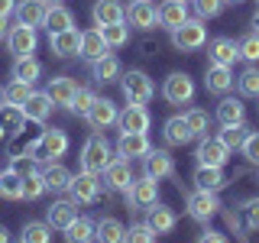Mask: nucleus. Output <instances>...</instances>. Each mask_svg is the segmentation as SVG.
Here are the masks:
<instances>
[{
    "mask_svg": "<svg viewBox=\"0 0 259 243\" xmlns=\"http://www.w3.org/2000/svg\"><path fill=\"white\" fill-rule=\"evenodd\" d=\"M91 71H94V81H101V85L117 81V78H120V59L107 52V55H101L97 62H91Z\"/></svg>",
    "mask_w": 259,
    "mask_h": 243,
    "instance_id": "473e14b6",
    "label": "nucleus"
},
{
    "mask_svg": "<svg viewBox=\"0 0 259 243\" xmlns=\"http://www.w3.org/2000/svg\"><path fill=\"white\" fill-rule=\"evenodd\" d=\"M253 26H256V32H259V10H256V16H253Z\"/></svg>",
    "mask_w": 259,
    "mask_h": 243,
    "instance_id": "bf43d9fd",
    "label": "nucleus"
},
{
    "mask_svg": "<svg viewBox=\"0 0 259 243\" xmlns=\"http://www.w3.org/2000/svg\"><path fill=\"white\" fill-rule=\"evenodd\" d=\"M0 198L20 201L23 198V175H16L13 169H4V172H0Z\"/></svg>",
    "mask_w": 259,
    "mask_h": 243,
    "instance_id": "c9c22d12",
    "label": "nucleus"
},
{
    "mask_svg": "<svg viewBox=\"0 0 259 243\" xmlns=\"http://www.w3.org/2000/svg\"><path fill=\"white\" fill-rule=\"evenodd\" d=\"M4 133H7V130H4V127H0V140H4Z\"/></svg>",
    "mask_w": 259,
    "mask_h": 243,
    "instance_id": "e2e57ef3",
    "label": "nucleus"
},
{
    "mask_svg": "<svg viewBox=\"0 0 259 243\" xmlns=\"http://www.w3.org/2000/svg\"><path fill=\"white\" fill-rule=\"evenodd\" d=\"M10 169H13L16 175L26 178V175H32V172H39V159L29 156V152H26V156H13V159H10Z\"/></svg>",
    "mask_w": 259,
    "mask_h": 243,
    "instance_id": "8fccbe9b",
    "label": "nucleus"
},
{
    "mask_svg": "<svg viewBox=\"0 0 259 243\" xmlns=\"http://www.w3.org/2000/svg\"><path fill=\"white\" fill-rule=\"evenodd\" d=\"M224 4H243V0H224Z\"/></svg>",
    "mask_w": 259,
    "mask_h": 243,
    "instance_id": "680f3d73",
    "label": "nucleus"
},
{
    "mask_svg": "<svg viewBox=\"0 0 259 243\" xmlns=\"http://www.w3.org/2000/svg\"><path fill=\"white\" fill-rule=\"evenodd\" d=\"M16 10V0H0V16H10Z\"/></svg>",
    "mask_w": 259,
    "mask_h": 243,
    "instance_id": "6e6d98bb",
    "label": "nucleus"
},
{
    "mask_svg": "<svg viewBox=\"0 0 259 243\" xmlns=\"http://www.w3.org/2000/svg\"><path fill=\"white\" fill-rule=\"evenodd\" d=\"M123 243H156V230H152L149 224H136V227L126 230Z\"/></svg>",
    "mask_w": 259,
    "mask_h": 243,
    "instance_id": "09e8293b",
    "label": "nucleus"
},
{
    "mask_svg": "<svg viewBox=\"0 0 259 243\" xmlns=\"http://www.w3.org/2000/svg\"><path fill=\"white\" fill-rule=\"evenodd\" d=\"M162 136H165L168 146H185V143L194 140V133L188 130L185 117H168V120H165V130H162Z\"/></svg>",
    "mask_w": 259,
    "mask_h": 243,
    "instance_id": "c756f323",
    "label": "nucleus"
},
{
    "mask_svg": "<svg viewBox=\"0 0 259 243\" xmlns=\"http://www.w3.org/2000/svg\"><path fill=\"white\" fill-rule=\"evenodd\" d=\"M240 59H246V62H259V32H249V36H243L240 43Z\"/></svg>",
    "mask_w": 259,
    "mask_h": 243,
    "instance_id": "de8ad7c7",
    "label": "nucleus"
},
{
    "mask_svg": "<svg viewBox=\"0 0 259 243\" xmlns=\"http://www.w3.org/2000/svg\"><path fill=\"white\" fill-rule=\"evenodd\" d=\"M29 120L23 107H16V104H0V127L7 130V133H16V130H23Z\"/></svg>",
    "mask_w": 259,
    "mask_h": 243,
    "instance_id": "f704fd0d",
    "label": "nucleus"
},
{
    "mask_svg": "<svg viewBox=\"0 0 259 243\" xmlns=\"http://www.w3.org/2000/svg\"><path fill=\"white\" fill-rule=\"evenodd\" d=\"M75 91H78V85L71 78H52L49 81V88H46V94L52 97V104L55 107H71V97H75Z\"/></svg>",
    "mask_w": 259,
    "mask_h": 243,
    "instance_id": "393cba45",
    "label": "nucleus"
},
{
    "mask_svg": "<svg viewBox=\"0 0 259 243\" xmlns=\"http://www.w3.org/2000/svg\"><path fill=\"white\" fill-rule=\"evenodd\" d=\"M32 94V85L29 81H10V85L4 88V104H16V107H23L26 104V97Z\"/></svg>",
    "mask_w": 259,
    "mask_h": 243,
    "instance_id": "ea45409f",
    "label": "nucleus"
},
{
    "mask_svg": "<svg viewBox=\"0 0 259 243\" xmlns=\"http://www.w3.org/2000/svg\"><path fill=\"white\" fill-rule=\"evenodd\" d=\"M243 214H246V227L249 230H259V198H253L246 208H243Z\"/></svg>",
    "mask_w": 259,
    "mask_h": 243,
    "instance_id": "864d4df0",
    "label": "nucleus"
},
{
    "mask_svg": "<svg viewBox=\"0 0 259 243\" xmlns=\"http://www.w3.org/2000/svg\"><path fill=\"white\" fill-rule=\"evenodd\" d=\"M46 10H49L46 0H23V4H16V20H20L23 26L36 29V26L46 23Z\"/></svg>",
    "mask_w": 259,
    "mask_h": 243,
    "instance_id": "4be33fe9",
    "label": "nucleus"
},
{
    "mask_svg": "<svg viewBox=\"0 0 259 243\" xmlns=\"http://www.w3.org/2000/svg\"><path fill=\"white\" fill-rule=\"evenodd\" d=\"M246 127H243V124H233V127H224L221 130V136H217V140H221L224 146H227V149H240V146H243V140H246Z\"/></svg>",
    "mask_w": 259,
    "mask_h": 243,
    "instance_id": "79ce46f5",
    "label": "nucleus"
},
{
    "mask_svg": "<svg viewBox=\"0 0 259 243\" xmlns=\"http://www.w3.org/2000/svg\"><path fill=\"white\" fill-rule=\"evenodd\" d=\"M94 101H97V94L94 91H88V88H78L75 97H71V113H78V117H88V110L94 107Z\"/></svg>",
    "mask_w": 259,
    "mask_h": 243,
    "instance_id": "49530a36",
    "label": "nucleus"
},
{
    "mask_svg": "<svg viewBox=\"0 0 259 243\" xmlns=\"http://www.w3.org/2000/svg\"><path fill=\"white\" fill-rule=\"evenodd\" d=\"M42 26L49 29V36H55V32H65V29H71L75 26V16H71L68 7H62V4H52L46 10V23Z\"/></svg>",
    "mask_w": 259,
    "mask_h": 243,
    "instance_id": "a878e982",
    "label": "nucleus"
},
{
    "mask_svg": "<svg viewBox=\"0 0 259 243\" xmlns=\"http://www.w3.org/2000/svg\"><path fill=\"white\" fill-rule=\"evenodd\" d=\"M36 29L23 26V23H16V26L7 32V46H10V52L16 55V59H23V55H32L36 52Z\"/></svg>",
    "mask_w": 259,
    "mask_h": 243,
    "instance_id": "9b49d317",
    "label": "nucleus"
},
{
    "mask_svg": "<svg viewBox=\"0 0 259 243\" xmlns=\"http://www.w3.org/2000/svg\"><path fill=\"white\" fill-rule=\"evenodd\" d=\"M94 26L104 29V26H113V23H123L126 20V7L120 0H94Z\"/></svg>",
    "mask_w": 259,
    "mask_h": 243,
    "instance_id": "9d476101",
    "label": "nucleus"
},
{
    "mask_svg": "<svg viewBox=\"0 0 259 243\" xmlns=\"http://www.w3.org/2000/svg\"><path fill=\"white\" fill-rule=\"evenodd\" d=\"M217 120H221V127L243 124V120H246V107H243L237 97H224V101L217 104Z\"/></svg>",
    "mask_w": 259,
    "mask_h": 243,
    "instance_id": "7c9ffc66",
    "label": "nucleus"
},
{
    "mask_svg": "<svg viewBox=\"0 0 259 243\" xmlns=\"http://www.w3.org/2000/svg\"><path fill=\"white\" fill-rule=\"evenodd\" d=\"M227 185V175L221 166H198V172H194V188L201 191H221Z\"/></svg>",
    "mask_w": 259,
    "mask_h": 243,
    "instance_id": "b1692460",
    "label": "nucleus"
},
{
    "mask_svg": "<svg viewBox=\"0 0 259 243\" xmlns=\"http://www.w3.org/2000/svg\"><path fill=\"white\" fill-rule=\"evenodd\" d=\"M198 166H227V159H230V149L217 140V136H201V146H198Z\"/></svg>",
    "mask_w": 259,
    "mask_h": 243,
    "instance_id": "1a4fd4ad",
    "label": "nucleus"
},
{
    "mask_svg": "<svg viewBox=\"0 0 259 243\" xmlns=\"http://www.w3.org/2000/svg\"><path fill=\"white\" fill-rule=\"evenodd\" d=\"M0 243H10V233H7V227H0Z\"/></svg>",
    "mask_w": 259,
    "mask_h": 243,
    "instance_id": "13d9d810",
    "label": "nucleus"
},
{
    "mask_svg": "<svg viewBox=\"0 0 259 243\" xmlns=\"http://www.w3.org/2000/svg\"><path fill=\"white\" fill-rule=\"evenodd\" d=\"M110 162H113V156H110V143L104 140L101 133L88 136L84 149H81V169H84V172H94V175H104V169H107Z\"/></svg>",
    "mask_w": 259,
    "mask_h": 243,
    "instance_id": "f257e3e1",
    "label": "nucleus"
},
{
    "mask_svg": "<svg viewBox=\"0 0 259 243\" xmlns=\"http://www.w3.org/2000/svg\"><path fill=\"white\" fill-rule=\"evenodd\" d=\"M65 240L68 243H91L94 240V221H88V217L71 221L68 227H65Z\"/></svg>",
    "mask_w": 259,
    "mask_h": 243,
    "instance_id": "4c0bfd02",
    "label": "nucleus"
},
{
    "mask_svg": "<svg viewBox=\"0 0 259 243\" xmlns=\"http://www.w3.org/2000/svg\"><path fill=\"white\" fill-rule=\"evenodd\" d=\"M126 205L133 211H149L159 205V178L152 175H143V178H133V185L126 188Z\"/></svg>",
    "mask_w": 259,
    "mask_h": 243,
    "instance_id": "f03ea898",
    "label": "nucleus"
},
{
    "mask_svg": "<svg viewBox=\"0 0 259 243\" xmlns=\"http://www.w3.org/2000/svg\"><path fill=\"white\" fill-rule=\"evenodd\" d=\"M7 32H10L7 29V16H0V36H7Z\"/></svg>",
    "mask_w": 259,
    "mask_h": 243,
    "instance_id": "4d7b16f0",
    "label": "nucleus"
},
{
    "mask_svg": "<svg viewBox=\"0 0 259 243\" xmlns=\"http://www.w3.org/2000/svg\"><path fill=\"white\" fill-rule=\"evenodd\" d=\"M185 20H188V7H185V0H162V4H159V26H165L168 32L178 29Z\"/></svg>",
    "mask_w": 259,
    "mask_h": 243,
    "instance_id": "412c9836",
    "label": "nucleus"
},
{
    "mask_svg": "<svg viewBox=\"0 0 259 243\" xmlns=\"http://www.w3.org/2000/svg\"><path fill=\"white\" fill-rule=\"evenodd\" d=\"M20 240L23 243H52V227H49V221H26Z\"/></svg>",
    "mask_w": 259,
    "mask_h": 243,
    "instance_id": "58836bf2",
    "label": "nucleus"
},
{
    "mask_svg": "<svg viewBox=\"0 0 259 243\" xmlns=\"http://www.w3.org/2000/svg\"><path fill=\"white\" fill-rule=\"evenodd\" d=\"M39 75H42V65H39L36 55H23V59L13 62V78L16 81H29V85H32Z\"/></svg>",
    "mask_w": 259,
    "mask_h": 243,
    "instance_id": "e433bc0d",
    "label": "nucleus"
},
{
    "mask_svg": "<svg viewBox=\"0 0 259 243\" xmlns=\"http://www.w3.org/2000/svg\"><path fill=\"white\" fill-rule=\"evenodd\" d=\"M126 237V227L117 221V217H101L94 224V240L97 243H123Z\"/></svg>",
    "mask_w": 259,
    "mask_h": 243,
    "instance_id": "bb28decb",
    "label": "nucleus"
},
{
    "mask_svg": "<svg viewBox=\"0 0 259 243\" xmlns=\"http://www.w3.org/2000/svg\"><path fill=\"white\" fill-rule=\"evenodd\" d=\"M204 85H207L210 94H227L233 88V68L230 65H207Z\"/></svg>",
    "mask_w": 259,
    "mask_h": 243,
    "instance_id": "5701e85b",
    "label": "nucleus"
},
{
    "mask_svg": "<svg viewBox=\"0 0 259 243\" xmlns=\"http://www.w3.org/2000/svg\"><path fill=\"white\" fill-rule=\"evenodd\" d=\"M104 182H107V188L113 191H126L130 185H133V169H130L126 159H113L107 169H104Z\"/></svg>",
    "mask_w": 259,
    "mask_h": 243,
    "instance_id": "f3484780",
    "label": "nucleus"
},
{
    "mask_svg": "<svg viewBox=\"0 0 259 243\" xmlns=\"http://www.w3.org/2000/svg\"><path fill=\"white\" fill-rule=\"evenodd\" d=\"M146 224L156 230V237H159V233H172L175 230V211L156 205V208H149V221H146Z\"/></svg>",
    "mask_w": 259,
    "mask_h": 243,
    "instance_id": "72a5a7b5",
    "label": "nucleus"
},
{
    "mask_svg": "<svg viewBox=\"0 0 259 243\" xmlns=\"http://www.w3.org/2000/svg\"><path fill=\"white\" fill-rule=\"evenodd\" d=\"M194 10H198V20H210L224 10V0H194Z\"/></svg>",
    "mask_w": 259,
    "mask_h": 243,
    "instance_id": "3c124183",
    "label": "nucleus"
},
{
    "mask_svg": "<svg viewBox=\"0 0 259 243\" xmlns=\"http://www.w3.org/2000/svg\"><path fill=\"white\" fill-rule=\"evenodd\" d=\"M207 59H210V65H233L240 59V49H237L233 39L217 36V39H210V46H207Z\"/></svg>",
    "mask_w": 259,
    "mask_h": 243,
    "instance_id": "aec40b11",
    "label": "nucleus"
},
{
    "mask_svg": "<svg viewBox=\"0 0 259 243\" xmlns=\"http://www.w3.org/2000/svg\"><path fill=\"white\" fill-rule=\"evenodd\" d=\"M237 88H240V94H246V97H259V68L256 65H249L237 78Z\"/></svg>",
    "mask_w": 259,
    "mask_h": 243,
    "instance_id": "a18cd8bd",
    "label": "nucleus"
},
{
    "mask_svg": "<svg viewBox=\"0 0 259 243\" xmlns=\"http://www.w3.org/2000/svg\"><path fill=\"white\" fill-rule=\"evenodd\" d=\"M243 156H246V162H253V166H259V133H249L246 140H243Z\"/></svg>",
    "mask_w": 259,
    "mask_h": 243,
    "instance_id": "603ef678",
    "label": "nucleus"
},
{
    "mask_svg": "<svg viewBox=\"0 0 259 243\" xmlns=\"http://www.w3.org/2000/svg\"><path fill=\"white\" fill-rule=\"evenodd\" d=\"M52 97H49L46 91H32L26 97V104H23V113H26V120L29 124H46L49 120V113H52Z\"/></svg>",
    "mask_w": 259,
    "mask_h": 243,
    "instance_id": "dca6fc26",
    "label": "nucleus"
},
{
    "mask_svg": "<svg viewBox=\"0 0 259 243\" xmlns=\"http://www.w3.org/2000/svg\"><path fill=\"white\" fill-rule=\"evenodd\" d=\"M81 59H88V62H97L101 55H107V43H104V32L101 29H88V32H81Z\"/></svg>",
    "mask_w": 259,
    "mask_h": 243,
    "instance_id": "cd10ccee",
    "label": "nucleus"
},
{
    "mask_svg": "<svg viewBox=\"0 0 259 243\" xmlns=\"http://www.w3.org/2000/svg\"><path fill=\"white\" fill-rule=\"evenodd\" d=\"M162 97H165L168 104H188L194 97V81L185 75V71H175V75H168L165 85H162Z\"/></svg>",
    "mask_w": 259,
    "mask_h": 243,
    "instance_id": "6e6552de",
    "label": "nucleus"
},
{
    "mask_svg": "<svg viewBox=\"0 0 259 243\" xmlns=\"http://www.w3.org/2000/svg\"><path fill=\"white\" fill-rule=\"evenodd\" d=\"M42 178H46L49 191H68V185H71V172L62 166V162H49L42 169Z\"/></svg>",
    "mask_w": 259,
    "mask_h": 243,
    "instance_id": "2f4dec72",
    "label": "nucleus"
},
{
    "mask_svg": "<svg viewBox=\"0 0 259 243\" xmlns=\"http://www.w3.org/2000/svg\"><path fill=\"white\" fill-rule=\"evenodd\" d=\"M126 20H130V26H136V29H152L159 23V7L149 4V0H133L130 10H126Z\"/></svg>",
    "mask_w": 259,
    "mask_h": 243,
    "instance_id": "ddd939ff",
    "label": "nucleus"
},
{
    "mask_svg": "<svg viewBox=\"0 0 259 243\" xmlns=\"http://www.w3.org/2000/svg\"><path fill=\"white\" fill-rule=\"evenodd\" d=\"M46 191H49V188H46V178H42V172H32V175L23 178V198H26V201L42 198Z\"/></svg>",
    "mask_w": 259,
    "mask_h": 243,
    "instance_id": "c03bdc74",
    "label": "nucleus"
},
{
    "mask_svg": "<svg viewBox=\"0 0 259 243\" xmlns=\"http://www.w3.org/2000/svg\"><path fill=\"white\" fill-rule=\"evenodd\" d=\"M68 194L75 205H94L101 198V178L94 172H84L81 169L78 175H71V185H68Z\"/></svg>",
    "mask_w": 259,
    "mask_h": 243,
    "instance_id": "423d86ee",
    "label": "nucleus"
},
{
    "mask_svg": "<svg viewBox=\"0 0 259 243\" xmlns=\"http://www.w3.org/2000/svg\"><path fill=\"white\" fill-rule=\"evenodd\" d=\"M49 46H52V52L59 59H71V55L81 52V32L75 26L65 29V32H55V36H49Z\"/></svg>",
    "mask_w": 259,
    "mask_h": 243,
    "instance_id": "6ab92c4d",
    "label": "nucleus"
},
{
    "mask_svg": "<svg viewBox=\"0 0 259 243\" xmlns=\"http://www.w3.org/2000/svg\"><path fill=\"white\" fill-rule=\"evenodd\" d=\"M188 214L194 217V221L207 224L214 214H221V201H217V191H201L194 188L188 194Z\"/></svg>",
    "mask_w": 259,
    "mask_h": 243,
    "instance_id": "0eeeda50",
    "label": "nucleus"
},
{
    "mask_svg": "<svg viewBox=\"0 0 259 243\" xmlns=\"http://www.w3.org/2000/svg\"><path fill=\"white\" fill-rule=\"evenodd\" d=\"M46 221H49V227H55V230H65L71 221H78V205L75 201H52L49 205V211H46Z\"/></svg>",
    "mask_w": 259,
    "mask_h": 243,
    "instance_id": "a211bd4d",
    "label": "nucleus"
},
{
    "mask_svg": "<svg viewBox=\"0 0 259 243\" xmlns=\"http://www.w3.org/2000/svg\"><path fill=\"white\" fill-rule=\"evenodd\" d=\"M198 243H227V237H224L221 230H204V233L198 237Z\"/></svg>",
    "mask_w": 259,
    "mask_h": 243,
    "instance_id": "5fc2aeb1",
    "label": "nucleus"
},
{
    "mask_svg": "<svg viewBox=\"0 0 259 243\" xmlns=\"http://www.w3.org/2000/svg\"><path fill=\"white\" fill-rule=\"evenodd\" d=\"M152 146H149V136L146 133H120V140H117V152H120V159H146V152H149Z\"/></svg>",
    "mask_w": 259,
    "mask_h": 243,
    "instance_id": "2eb2a0df",
    "label": "nucleus"
},
{
    "mask_svg": "<svg viewBox=\"0 0 259 243\" xmlns=\"http://www.w3.org/2000/svg\"><path fill=\"white\" fill-rule=\"evenodd\" d=\"M88 124H91V130H107L110 124H117L120 120V110H117V104L107 101V97H97L94 101V107L88 110Z\"/></svg>",
    "mask_w": 259,
    "mask_h": 243,
    "instance_id": "f8f14e48",
    "label": "nucleus"
},
{
    "mask_svg": "<svg viewBox=\"0 0 259 243\" xmlns=\"http://www.w3.org/2000/svg\"><path fill=\"white\" fill-rule=\"evenodd\" d=\"M0 104H4V88H0Z\"/></svg>",
    "mask_w": 259,
    "mask_h": 243,
    "instance_id": "0e129e2a",
    "label": "nucleus"
},
{
    "mask_svg": "<svg viewBox=\"0 0 259 243\" xmlns=\"http://www.w3.org/2000/svg\"><path fill=\"white\" fill-rule=\"evenodd\" d=\"M20 243H23V240H20Z\"/></svg>",
    "mask_w": 259,
    "mask_h": 243,
    "instance_id": "69168bd1",
    "label": "nucleus"
},
{
    "mask_svg": "<svg viewBox=\"0 0 259 243\" xmlns=\"http://www.w3.org/2000/svg\"><path fill=\"white\" fill-rule=\"evenodd\" d=\"M120 85H123V97L130 104H149V97L156 94V88H152V78L146 75L140 68H130L123 78H120Z\"/></svg>",
    "mask_w": 259,
    "mask_h": 243,
    "instance_id": "39448f33",
    "label": "nucleus"
},
{
    "mask_svg": "<svg viewBox=\"0 0 259 243\" xmlns=\"http://www.w3.org/2000/svg\"><path fill=\"white\" fill-rule=\"evenodd\" d=\"M104 43H107V49H120L130 43V26H123V23H113V26H104Z\"/></svg>",
    "mask_w": 259,
    "mask_h": 243,
    "instance_id": "37998d69",
    "label": "nucleus"
},
{
    "mask_svg": "<svg viewBox=\"0 0 259 243\" xmlns=\"http://www.w3.org/2000/svg\"><path fill=\"white\" fill-rule=\"evenodd\" d=\"M65 152H68V136H65V130H42L29 156H36L39 162H52V159L65 156Z\"/></svg>",
    "mask_w": 259,
    "mask_h": 243,
    "instance_id": "20e7f679",
    "label": "nucleus"
},
{
    "mask_svg": "<svg viewBox=\"0 0 259 243\" xmlns=\"http://www.w3.org/2000/svg\"><path fill=\"white\" fill-rule=\"evenodd\" d=\"M46 4H49V7H52V4H62V0H46Z\"/></svg>",
    "mask_w": 259,
    "mask_h": 243,
    "instance_id": "052dcab7",
    "label": "nucleus"
},
{
    "mask_svg": "<svg viewBox=\"0 0 259 243\" xmlns=\"http://www.w3.org/2000/svg\"><path fill=\"white\" fill-rule=\"evenodd\" d=\"M120 133H146L149 130V110L146 104H126V110L120 113Z\"/></svg>",
    "mask_w": 259,
    "mask_h": 243,
    "instance_id": "4468645a",
    "label": "nucleus"
},
{
    "mask_svg": "<svg viewBox=\"0 0 259 243\" xmlns=\"http://www.w3.org/2000/svg\"><path fill=\"white\" fill-rule=\"evenodd\" d=\"M207 43V26L204 20H185L178 29H172V46L178 52H194Z\"/></svg>",
    "mask_w": 259,
    "mask_h": 243,
    "instance_id": "7ed1b4c3",
    "label": "nucleus"
},
{
    "mask_svg": "<svg viewBox=\"0 0 259 243\" xmlns=\"http://www.w3.org/2000/svg\"><path fill=\"white\" fill-rule=\"evenodd\" d=\"M182 117H185V124H188V130H191L194 136H207V124H210V117H207V113L201 110V107L185 110Z\"/></svg>",
    "mask_w": 259,
    "mask_h": 243,
    "instance_id": "a19ab883",
    "label": "nucleus"
},
{
    "mask_svg": "<svg viewBox=\"0 0 259 243\" xmlns=\"http://www.w3.org/2000/svg\"><path fill=\"white\" fill-rule=\"evenodd\" d=\"M172 172H175V162H172V156H168L165 149H149V152H146V175L165 178Z\"/></svg>",
    "mask_w": 259,
    "mask_h": 243,
    "instance_id": "c85d7f7f",
    "label": "nucleus"
}]
</instances>
